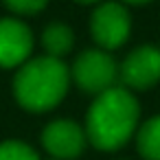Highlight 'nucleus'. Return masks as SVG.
<instances>
[{
	"instance_id": "obj_1",
	"label": "nucleus",
	"mask_w": 160,
	"mask_h": 160,
	"mask_svg": "<svg viewBox=\"0 0 160 160\" xmlns=\"http://www.w3.org/2000/svg\"><path fill=\"white\" fill-rule=\"evenodd\" d=\"M138 121L140 105L136 97L127 88L114 86L92 101L86 114V138L101 151H116L136 134Z\"/></svg>"
},
{
	"instance_id": "obj_2",
	"label": "nucleus",
	"mask_w": 160,
	"mask_h": 160,
	"mask_svg": "<svg viewBox=\"0 0 160 160\" xmlns=\"http://www.w3.org/2000/svg\"><path fill=\"white\" fill-rule=\"evenodd\" d=\"M70 86V70L62 59L42 55L24 62L13 77V97L29 112L57 108Z\"/></svg>"
},
{
	"instance_id": "obj_3",
	"label": "nucleus",
	"mask_w": 160,
	"mask_h": 160,
	"mask_svg": "<svg viewBox=\"0 0 160 160\" xmlns=\"http://www.w3.org/2000/svg\"><path fill=\"white\" fill-rule=\"evenodd\" d=\"M70 77L79 90L90 94H101L114 88L118 79V64L108 51L88 48L75 57L70 66Z\"/></svg>"
},
{
	"instance_id": "obj_4",
	"label": "nucleus",
	"mask_w": 160,
	"mask_h": 160,
	"mask_svg": "<svg viewBox=\"0 0 160 160\" xmlns=\"http://www.w3.org/2000/svg\"><path fill=\"white\" fill-rule=\"evenodd\" d=\"M132 31V18L123 2H101L90 16V33L101 51L123 46Z\"/></svg>"
},
{
	"instance_id": "obj_5",
	"label": "nucleus",
	"mask_w": 160,
	"mask_h": 160,
	"mask_svg": "<svg viewBox=\"0 0 160 160\" xmlns=\"http://www.w3.org/2000/svg\"><path fill=\"white\" fill-rule=\"evenodd\" d=\"M118 79L127 90H149L160 81V48L142 44L134 48L118 66Z\"/></svg>"
},
{
	"instance_id": "obj_6",
	"label": "nucleus",
	"mask_w": 160,
	"mask_h": 160,
	"mask_svg": "<svg viewBox=\"0 0 160 160\" xmlns=\"http://www.w3.org/2000/svg\"><path fill=\"white\" fill-rule=\"evenodd\" d=\"M86 129L68 118L51 121L42 132V145L55 160H72L86 147Z\"/></svg>"
},
{
	"instance_id": "obj_7",
	"label": "nucleus",
	"mask_w": 160,
	"mask_h": 160,
	"mask_svg": "<svg viewBox=\"0 0 160 160\" xmlns=\"http://www.w3.org/2000/svg\"><path fill=\"white\" fill-rule=\"evenodd\" d=\"M33 51V33L18 18L0 20V68H20Z\"/></svg>"
},
{
	"instance_id": "obj_8",
	"label": "nucleus",
	"mask_w": 160,
	"mask_h": 160,
	"mask_svg": "<svg viewBox=\"0 0 160 160\" xmlns=\"http://www.w3.org/2000/svg\"><path fill=\"white\" fill-rule=\"evenodd\" d=\"M42 46L46 51L48 57L62 59L64 55H68L75 46V33L68 24L64 22H53L42 31Z\"/></svg>"
},
{
	"instance_id": "obj_9",
	"label": "nucleus",
	"mask_w": 160,
	"mask_h": 160,
	"mask_svg": "<svg viewBox=\"0 0 160 160\" xmlns=\"http://www.w3.org/2000/svg\"><path fill=\"white\" fill-rule=\"evenodd\" d=\"M136 147L145 160H160V114L138 127Z\"/></svg>"
},
{
	"instance_id": "obj_10",
	"label": "nucleus",
	"mask_w": 160,
	"mask_h": 160,
	"mask_svg": "<svg viewBox=\"0 0 160 160\" xmlns=\"http://www.w3.org/2000/svg\"><path fill=\"white\" fill-rule=\"evenodd\" d=\"M0 160H40V156L22 140H5L0 142Z\"/></svg>"
},
{
	"instance_id": "obj_11",
	"label": "nucleus",
	"mask_w": 160,
	"mask_h": 160,
	"mask_svg": "<svg viewBox=\"0 0 160 160\" xmlns=\"http://www.w3.org/2000/svg\"><path fill=\"white\" fill-rule=\"evenodd\" d=\"M5 7L18 16H35L46 9L48 0H2Z\"/></svg>"
},
{
	"instance_id": "obj_12",
	"label": "nucleus",
	"mask_w": 160,
	"mask_h": 160,
	"mask_svg": "<svg viewBox=\"0 0 160 160\" xmlns=\"http://www.w3.org/2000/svg\"><path fill=\"white\" fill-rule=\"evenodd\" d=\"M121 2H125V5H147L151 0H121Z\"/></svg>"
},
{
	"instance_id": "obj_13",
	"label": "nucleus",
	"mask_w": 160,
	"mask_h": 160,
	"mask_svg": "<svg viewBox=\"0 0 160 160\" xmlns=\"http://www.w3.org/2000/svg\"><path fill=\"white\" fill-rule=\"evenodd\" d=\"M79 5H94V2H101V0H75Z\"/></svg>"
},
{
	"instance_id": "obj_14",
	"label": "nucleus",
	"mask_w": 160,
	"mask_h": 160,
	"mask_svg": "<svg viewBox=\"0 0 160 160\" xmlns=\"http://www.w3.org/2000/svg\"><path fill=\"white\" fill-rule=\"evenodd\" d=\"M51 160H55V158H51Z\"/></svg>"
}]
</instances>
